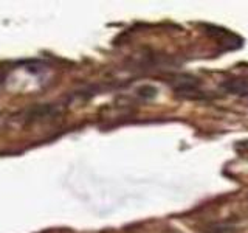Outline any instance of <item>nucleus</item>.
<instances>
[{
    "label": "nucleus",
    "instance_id": "1",
    "mask_svg": "<svg viewBox=\"0 0 248 233\" xmlns=\"http://www.w3.org/2000/svg\"><path fill=\"white\" fill-rule=\"evenodd\" d=\"M175 93L182 98H188V100H199L203 98L202 95V90L199 89V81L189 78L188 81H180L178 85H175Z\"/></svg>",
    "mask_w": 248,
    "mask_h": 233
},
{
    "label": "nucleus",
    "instance_id": "2",
    "mask_svg": "<svg viewBox=\"0 0 248 233\" xmlns=\"http://www.w3.org/2000/svg\"><path fill=\"white\" fill-rule=\"evenodd\" d=\"M222 87L228 93H234L240 97H248V81L245 80H228L222 84Z\"/></svg>",
    "mask_w": 248,
    "mask_h": 233
},
{
    "label": "nucleus",
    "instance_id": "3",
    "mask_svg": "<svg viewBox=\"0 0 248 233\" xmlns=\"http://www.w3.org/2000/svg\"><path fill=\"white\" fill-rule=\"evenodd\" d=\"M202 232L203 233H236L237 227L231 222L222 221V222H211V224L205 225Z\"/></svg>",
    "mask_w": 248,
    "mask_h": 233
},
{
    "label": "nucleus",
    "instance_id": "4",
    "mask_svg": "<svg viewBox=\"0 0 248 233\" xmlns=\"http://www.w3.org/2000/svg\"><path fill=\"white\" fill-rule=\"evenodd\" d=\"M138 95L141 98H146V100H151L157 95V89L152 87V85H143V87L138 89Z\"/></svg>",
    "mask_w": 248,
    "mask_h": 233
}]
</instances>
